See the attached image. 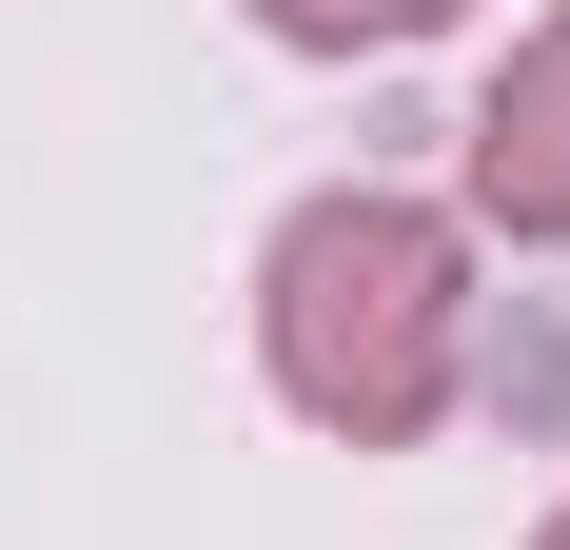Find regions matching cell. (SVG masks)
Listing matches in <instances>:
<instances>
[{"label": "cell", "instance_id": "1", "mask_svg": "<svg viewBox=\"0 0 570 550\" xmlns=\"http://www.w3.org/2000/svg\"><path fill=\"white\" fill-rule=\"evenodd\" d=\"M256 354L335 452H413L472 393V236L394 177H335L295 197L276 256H256Z\"/></svg>", "mask_w": 570, "mask_h": 550}, {"label": "cell", "instance_id": "2", "mask_svg": "<svg viewBox=\"0 0 570 550\" xmlns=\"http://www.w3.org/2000/svg\"><path fill=\"white\" fill-rule=\"evenodd\" d=\"M472 217L512 236V256H570V0L492 59V99H472Z\"/></svg>", "mask_w": 570, "mask_h": 550}, {"label": "cell", "instance_id": "3", "mask_svg": "<svg viewBox=\"0 0 570 550\" xmlns=\"http://www.w3.org/2000/svg\"><path fill=\"white\" fill-rule=\"evenodd\" d=\"M276 40H315V59H354V40H433V20H472V0H256Z\"/></svg>", "mask_w": 570, "mask_h": 550}, {"label": "cell", "instance_id": "4", "mask_svg": "<svg viewBox=\"0 0 570 550\" xmlns=\"http://www.w3.org/2000/svg\"><path fill=\"white\" fill-rule=\"evenodd\" d=\"M531 550H570V511H551V531H531Z\"/></svg>", "mask_w": 570, "mask_h": 550}]
</instances>
